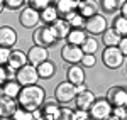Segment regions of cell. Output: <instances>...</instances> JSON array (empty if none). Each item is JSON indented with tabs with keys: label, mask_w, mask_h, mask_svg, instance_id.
Listing matches in <instances>:
<instances>
[{
	"label": "cell",
	"mask_w": 127,
	"mask_h": 120,
	"mask_svg": "<svg viewBox=\"0 0 127 120\" xmlns=\"http://www.w3.org/2000/svg\"><path fill=\"white\" fill-rule=\"evenodd\" d=\"M44 100H46V90L37 83L29 85V86H22L17 95V105L29 112L37 110Z\"/></svg>",
	"instance_id": "cell-1"
},
{
	"label": "cell",
	"mask_w": 127,
	"mask_h": 120,
	"mask_svg": "<svg viewBox=\"0 0 127 120\" xmlns=\"http://www.w3.org/2000/svg\"><path fill=\"white\" fill-rule=\"evenodd\" d=\"M75 98H73V103H75V108L76 110H85L88 112V108L92 107V103L95 100V95H93V91L88 90L87 86H85V83L83 85H78V86H75Z\"/></svg>",
	"instance_id": "cell-2"
},
{
	"label": "cell",
	"mask_w": 127,
	"mask_h": 120,
	"mask_svg": "<svg viewBox=\"0 0 127 120\" xmlns=\"http://www.w3.org/2000/svg\"><path fill=\"white\" fill-rule=\"evenodd\" d=\"M112 113L110 103L105 100V96H95V100L92 103V107L88 108V117L92 120H103Z\"/></svg>",
	"instance_id": "cell-3"
},
{
	"label": "cell",
	"mask_w": 127,
	"mask_h": 120,
	"mask_svg": "<svg viewBox=\"0 0 127 120\" xmlns=\"http://www.w3.org/2000/svg\"><path fill=\"white\" fill-rule=\"evenodd\" d=\"M126 56H122V52L117 48H105L102 51V63L108 70H119L124 66Z\"/></svg>",
	"instance_id": "cell-4"
},
{
	"label": "cell",
	"mask_w": 127,
	"mask_h": 120,
	"mask_svg": "<svg viewBox=\"0 0 127 120\" xmlns=\"http://www.w3.org/2000/svg\"><path fill=\"white\" fill-rule=\"evenodd\" d=\"M15 81L19 83L20 86H29V85H36L39 81V76H37V71H36V66L32 64H24L22 68L15 71Z\"/></svg>",
	"instance_id": "cell-5"
},
{
	"label": "cell",
	"mask_w": 127,
	"mask_h": 120,
	"mask_svg": "<svg viewBox=\"0 0 127 120\" xmlns=\"http://www.w3.org/2000/svg\"><path fill=\"white\" fill-rule=\"evenodd\" d=\"M32 41H34L36 46L46 48V49L53 48L58 42L56 37H54V34L49 29V25H41V27H37V29L34 30V34H32Z\"/></svg>",
	"instance_id": "cell-6"
},
{
	"label": "cell",
	"mask_w": 127,
	"mask_h": 120,
	"mask_svg": "<svg viewBox=\"0 0 127 120\" xmlns=\"http://www.w3.org/2000/svg\"><path fill=\"white\" fill-rule=\"evenodd\" d=\"M108 27V20L102 15V14H97V15H93V17H88L85 19V32H87L88 36H100L103 30Z\"/></svg>",
	"instance_id": "cell-7"
},
{
	"label": "cell",
	"mask_w": 127,
	"mask_h": 120,
	"mask_svg": "<svg viewBox=\"0 0 127 120\" xmlns=\"http://www.w3.org/2000/svg\"><path fill=\"white\" fill-rule=\"evenodd\" d=\"M105 100L110 103V107H126L127 105V91L122 85H114L107 90Z\"/></svg>",
	"instance_id": "cell-8"
},
{
	"label": "cell",
	"mask_w": 127,
	"mask_h": 120,
	"mask_svg": "<svg viewBox=\"0 0 127 120\" xmlns=\"http://www.w3.org/2000/svg\"><path fill=\"white\" fill-rule=\"evenodd\" d=\"M75 86L68 83V81H61L56 85V88H54V100L58 101L59 105H66L69 101H73L75 98Z\"/></svg>",
	"instance_id": "cell-9"
},
{
	"label": "cell",
	"mask_w": 127,
	"mask_h": 120,
	"mask_svg": "<svg viewBox=\"0 0 127 120\" xmlns=\"http://www.w3.org/2000/svg\"><path fill=\"white\" fill-rule=\"evenodd\" d=\"M59 54H61V59L66 64H80L81 56H83V52L78 46H71V44H66V42L59 49Z\"/></svg>",
	"instance_id": "cell-10"
},
{
	"label": "cell",
	"mask_w": 127,
	"mask_h": 120,
	"mask_svg": "<svg viewBox=\"0 0 127 120\" xmlns=\"http://www.w3.org/2000/svg\"><path fill=\"white\" fill-rule=\"evenodd\" d=\"M19 24L24 27V29H34V27H37V24H39V12L29 9V7L20 9Z\"/></svg>",
	"instance_id": "cell-11"
},
{
	"label": "cell",
	"mask_w": 127,
	"mask_h": 120,
	"mask_svg": "<svg viewBox=\"0 0 127 120\" xmlns=\"http://www.w3.org/2000/svg\"><path fill=\"white\" fill-rule=\"evenodd\" d=\"M26 56H27V63H29V64L37 66L41 63H44L46 59H49V51L46 49V48H41V46L32 44L29 49H27Z\"/></svg>",
	"instance_id": "cell-12"
},
{
	"label": "cell",
	"mask_w": 127,
	"mask_h": 120,
	"mask_svg": "<svg viewBox=\"0 0 127 120\" xmlns=\"http://www.w3.org/2000/svg\"><path fill=\"white\" fill-rule=\"evenodd\" d=\"M85 80H87L85 68H81L80 64H69L66 70V81L71 83L73 86H78V85H83Z\"/></svg>",
	"instance_id": "cell-13"
},
{
	"label": "cell",
	"mask_w": 127,
	"mask_h": 120,
	"mask_svg": "<svg viewBox=\"0 0 127 120\" xmlns=\"http://www.w3.org/2000/svg\"><path fill=\"white\" fill-rule=\"evenodd\" d=\"M17 44V32L10 25H0V48L12 49Z\"/></svg>",
	"instance_id": "cell-14"
},
{
	"label": "cell",
	"mask_w": 127,
	"mask_h": 120,
	"mask_svg": "<svg viewBox=\"0 0 127 120\" xmlns=\"http://www.w3.org/2000/svg\"><path fill=\"white\" fill-rule=\"evenodd\" d=\"M17 100L9 98V96H0V119L2 120H10L17 110Z\"/></svg>",
	"instance_id": "cell-15"
},
{
	"label": "cell",
	"mask_w": 127,
	"mask_h": 120,
	"mask_svg": "<svg viewBox=\"0 0 127 120\" xmlns=\"http://www.w3.org/2000/svg\"><path fill=\"white\" fill-rule=\"evenodd\" d=\"M76 12H78L83 19H88V17H93V15L100 14V5H98L97 0H85V2H78Z\"/></svg>",
	"instance_id": "cell-16"
},
{
	"label": "cell",
	"mask_w": 127,
	"mask_h": 120,
	"mask_svg": "<svg viewBox=\"0 0 127 120\" xmlns=\"http://www.w3.org/2000/svg\"><path fill=\"white\" fill-rule=\"evenodd\" d=\"M76 7H78L76 0H54V9L58 12V17L61 19H66L69 14L76 12Z\"/></svg>",
	"instance_id": "cell-17"
},
{
	"label": "cell",
	"mask_w": 127,
	"mask_h": 120,
	"mask_svg": "<svg viewBox=\"0 0 127 120\" xmlns=\"http://www.w3.org/2000/svg\"><path fill=\"white\" fill-rule=\"evenodd\" d=\"M49 29H51L53 34H54L56 41H64V39H66V36H68V32L71 30V27H69V24L64 19L58 17V19L49 25Z\"/></svg>",
	"instance_id": "cell-18"
},
{
	"label": "cell",
	"mask_w": 127,
	"mask_h": 120,
	"mask_svg": "<svg viewBox=\"0 0 127 120\" xmlns=\"http://www.w3.org/2000/svg\"><path fill=\"white\" fill-rule=\"evenodd\" d=\"M7 64H9L10 68H14V70L17 71L19 68H22L24 64H27V56H26V52L20 51V49H10Z\"/></svg>",
	"instance_id": "cell-19"
},
{
	"label": "cell",
	"mask_w": 127,
	"mask_h": 120,
	"mask_svg": "<svg viewBox=\"0 0 127 120\" xmlns=\"http://www.w3.org/2000/svg\"><path fill=\"white\" fill-rule=\"evenodd\" d=\"M36 71H37L39 80H51L56 74V64L51 59H46L44 63H41V64L36 66Z\"/></svg>",
	"instance_id": "cell-20"
},
{
	"label": "cell",
	"mask_w": 127,
	"mask_h": 120,
	"mask_svg": "<svg viewBox=\"0 0 127 120\" xmlns=\"http://www.w3.org/2000/svg\"><path fill=\"white\" fill-rule=\"evenodd\" d=\"M88 37V34L85 32V29H71L68 32V36H66V44H71V46H81L83 44V41Z\"/></svg>",
	"instance_id": "cell-21"
},
{
	"label": "cell",
	"mask_w": 127,
	"mask_h": 120,
	"mask_svg": "<svg viewBox=\"0 0 127 120\" xmlns=\"http://www.w3.org/2000/svg\"><path fill=\"white\" fill-rule=\"evenodd\" d=\"M41 113L44 115V117H51V119H54V115L58 113L59 110V103L54 98H46V100L42 101V105L39 107Z\"/></svg>",
	"instance_id": "cell-22"
},
{
	"label": "cell",
	"mask_w": 127,
	"mask_h": 120,
	"mask_svg": "<svg viewBox=\"0 0 127 120\" xmlns=\"http://www.w3.org/2000/svg\"><path fill=\"white\" fill-rule=\"evenodd\" d=\"M20 88H22V86H20L15 80H7V81L2 83L3 96H9V98H14V100H17V95H19Z\"/></svg>",
	"instance_id": "cell-23"
},
{
	"label": "cell",
	"mask_w": 127,
	"mask_h": 120,
	"mask_svg": "<svg viewBox=\"0 0 127 120\" xmlns=\"http://www.w3.org/2000/svg\"><path fill=\"white\" fill-rule=\"evenodd\" d=\"M110 29L115 30L120 37H126L127 36V19L122 17V15H119V14H115L114 20L110 22Z\"/></svg>",
	"instance_id": "cell-24"
},
{
	"label": "cell",
	"mask_w": 127,
	"mask_h": 120,
	"mask_svg": "<svg viewBox=\"0 0 127 120\" xmlns=\"http://www.w3.org/2000/svg\"><path fill=\"white\" fill-rule=\"evenodd\" d=\"M100 36H102V44L105 48H115L119 44V41H120V36H119L115 30H112L110 27H107Z\"/></svg>",
	"instance_id": "cell-25"
},
{
	"label": "cell",
	"mask_w": 127,
	"mask_h": 120,
	"mask_svg": "<svg viewBox=\"0 0 127 120\" xmlns=\"http://www.w3.org/2000/svg\"><path fill=\"white\" fill-rule=\"evenodd\" d=\"M56 19H58V12L54 9V5H48L44 10L39 12V22L42 25H51Z\"/></svg>",
	"instance_id": "cell-26"
},
{
	"label": "cell",
	"mask_w": 127,
	"mask_h": 120,
	"mask_svg": "<svg viewBox=\"0 0 127 120\" xmlns=\"http://www.w3.org/2000/svg\"><path fill=\"white\" fill-rule=\"evenodd\" d=\"M124 3H127V0H100L98 5L105 14H117Z\"/></svg>",
	"instance_id": "cell-27"
},
{
	"label": "cell",
	"mask_w": 127,
	"mask_h": 120,
	"mask_svg": "<svg viewBox=\"0 0 127 120\" xmlns=\"http://www.w3.org/2000/svg\"><path fill=\"white\" fill-rule=\"evenodd\" d=\"M80 49L83 54H95L98 51V41L93 36H88L87 39L83 41V44L80 46Z\"/></svg>",
	"instance_id": "cell-28"
},
{
	"label": "cell",
	"mask_w": 127,
	"mask_h": 120,
	"mask_svg": "<svg viewBox=\"0 0 127 120\" xmlns=\"http://www.w3.org/2000/svg\"><path fill=\"white\" fill-rule=\"evenodd\" d=\"M64 20L69 24V27H71V29H83V27H85V19L80 15L78 12L69 14V15H68Z\"/></svg>",
	"instance_id": "cell-29"
},
{
	"label": "cell",
	"mask_w": 127,
	"mask_h": 120,
	"mask_svg": "<svg viewBox=\"0 0 127 120\" xmlns=\"http://www.w3.org/2000/svg\"><path fill=\"white\" fill-rule=\"evenodd\" d=\"M48 5H51V0H26V7L36 10V12L44 10Z\"/></svg>",
	"instance_id": "cell-30"
},
{
	"label": "cell",
	"mask_w": 127,
	"mask_h": 120,
	"mask_svg": "<svg viewBox=\"0 0 127 120\" xmlns=\"http://www.w3.org/2000/svg\"><path fill=\"white\" fill-rule=\"evenodd\" d=\"M10 120H36V119H34V113H32V112L24 110V108L17 107V110H15L14 117H12Z\"/></svg>",
	"instance_id": "cell-31"
},
{
	"label": "cell",
	"mask_w": 127,
	"mask_h": 120,
	"mask_svg": "<svg viewBox=\"0 0 127 120\" xmlns=\"http://www.w3.org/2000/svg\"><path fill=\"white\" fill-rule=\"evenodd\" d=\"M73 112L75 110H71L68 107H59L58 113L54 115L53 120H73Z\"/></svg>",
	"instance_id": "cell-32"
},
{
	"label": "cell",
	"mask_w": 127,
	"mask_h": 120,
	"mask_svg": "<svg viewBox=\"0 0 127 120\" xmlns=\"http://www.w3.org/2000/svg\"><path fill=\"white\" fill-rule=\"evenodd\" d=\"M26 7V0H3V9L7 10H20Z\"/></svg>",
	"instance_id": "cell-33"
},
{
	"label": "cell",
	"mask_w": 127,
	"mask_h": 120,
	"mask_svg": "<svg viewBox=\"0 0 127 120\" xmlns=\"http://www.w3.org/2000/svg\"><path fill=\"white\" fill-rule=\"evenodd\" d=\"M95 64H97L95 54H83V56H81V61H80V66H81V68L88 70V68H93Z\"/></svg>",
	"instance_id": "cell-34"
},
{
	"label": "cell",
	"mask_w": 127,
	"mask_h": 120,
	"mask_svg": "<svg viewBox=\"0 0 127 120\" xmlns=\"http://www.w3.org/2000/svg\"><path fill=\"white\" fill-rule=\"evenodd\" d=\"M112 115H115V117L120 119V120H126L127 108H126V107H112Z\"/></svg>",
	"instance_id": "cell-35"
},
{
	"label": "cell",
	"mask_w": 127,
	"mask_h": 120,
	"mask_svg": "<svg viewBox=\"0 0 127 120\" xmlns=\"http://www.w3.org/2000/svg\"><path fill=\"white\" fill-rule=\"evenodd\" d=\"M9 54H10V49H7V48H0V66H5V64H7Z\"/></svg>",
	"instance_id": "cell-36"
},
{
	"label": "cell",
	"mask_w": 127,
	"mask_h": 120,
	"mask_svg": "<svg viewBox=\"0 0 127 120\" xmlns=\"http://www.w3.org/2000/svg\"><path fill=\"white\" fill-rule=\"evenodd\" d=\"M115 48L122 52V56H127V37H120V41H119V44Z\"/></svg>",
	"instance_id": "cell-37"
},
{
	"label": "cell",
	"mask_w": 127,
	"mask_h": 120,
	"mask_svg": "<svg viewBox=\"0 0 127 120\" xmlns=\"http://www.w3.org/2000/svg\"><path fill=\"white\" fill-rule=\"evenodd\" d=\"M103 120H120V119H117L115 115H112V113H110V115H108L107 119H103Z\"/></svg>",
	"instance_id": "cell-38"
},
{
	"label": "cell",
	"mask_w": 127,
	"mask_h": 120,
	"mask_svg": "<svg viewBox=\"0 0 127 120\" xmlns=\"http://www.w3.org/2000/svg\"><path fill=\"white\" fill-rule=\"evenodd\" d=\"M37 120H53V119H51V117H44V115H41Z\"/></svg>",
	"instance_id": "cell-39"
},
{
	"label": "cell",
	"mask_w": 127,
	"mask_h": 120,
	"mask_svg": "<svg viewBox=\"0 0 127 120\" xmlns=\"http://www.w3.org/2000/svg\"><path fill=\"white\" fill-rule=\"evenodd\" d=\"M3 10H5V9H3V0H0V14H2Z\"/></svg>",
	"instance_id": "cell-40"
},
{
	"label": "cell",
	"mask_w": 127,
	"mask_h": 120,
	"mask_svg": "<svg viewBox=\"0 0 127 120\" xmlns=\"http://www.w3.org/2000/svg\"><path fill=\"white\" fill-rule=\"evenodd\" d=\"M0 96H3V91H2V85H0Z\"/></svg>",
	"instance_id": "cell-41"
},
{
	"label": "cell",
	"mask_w": 127,
	"mask_h": 120,
	"mask_svg": "<svg viewBox=\"0 0 127 120\" xmlns=\"http://www.w3.org/2000/svg\"><path fill=\"white\" fill-rule=\"evenodd\" d=\"M76 2H85V0H76Z\"/></svg>",
	"instance_id": "cell-42"
},
{
	"label": "cell",
	"mask_w": 127,
	"mask_h": 120,
	"mask_svg": "<svg viewBox=\"0 0 127 120\" xmlns=\"http://www.w3.org/2000/svg\"><path fill=\"white\" fill-rule=\"evenodd\" d=\"M0 120H2V119H0Z\"/></svg>",
	"instance_id": "cell-43"
}]
</instances>
